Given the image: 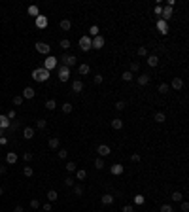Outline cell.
<instances>
[{
	"instance_id": "42",
	"label": "cell",
	"mask_w": 189,
	"mask_h": 212,
	"mask_svg": "<svg viewBox=\"0 0 189 212\" xmlns=\"http://www.w3.org/2000/svg\"><path fill=\"white\" fill-rule=\"evenodd\" d=\"M32 157H34V155H32L30 151H25V154H23V159H25V163H29V161H32Z\"/></svg>"
},
{
	"instance_id": "19",
	"label": "cell",
	"mask_w": 189,
	"mask_h": 212,
	"mask_svg": "<svg viewBox=\"0 0 189 212\" xmlns=\"http://www.w3.org/2000/svg\"><path fill=\"white\" fill-rule=\"evenodd\" d=\"M23 137H25L27 140L34 138V129H32V127H25V129H23Z\"/></svg>"
},
{
	"instance_id": "9",
	"label": "cell",
	"mask_w": 189,
	"mask_h": 212,
	"mask_svg": "<svg viewBox=\"0 0 189 212\" xmlns=\"http://www.w3.org/2000/svg\"><path fill=\"white\" fill-rule=\"evenodd\" d=\"M170 87H172V89H174V91H180V89H182V87H183V80H182V78H178V76H176V78L172 80Z\"/></svg>"
},
{
	"instance_id": "59",
	"label": "cell",
	"mask_w": 189,
	"mask_h": 212,
	"mask_svg": "<svg viewBox=\"0 0 189 212\" xmlns=\"http://www.w3.org/2000/svg\"><path fill=\"white\" fill-rule=\"evenodd\" d=\"M10 127H11V131H15V129H19V123H17V121H15V123H11V125H10Z\"/></svg>"
},
{
	"instance_id": "13",
	"label": "cell",
	"mask_w": 189,
	"mask_h": 212,
	"mask_svg": "<svg viewBox=\"0 0 189 212\" xmlns=\"http://www.w3.org/2000/svg\"><path fill=\"white\" fill-rule=\"evenodd\" d=\"M100 201H102V205H106V206H110L112 203H114V195H110V193H104L102 197H100Z\"/></svg>"
},
{
	"instance_id": "60",
	"label": "cell",
	"mask_w": 189,
	"mask_h": 212,
	"mask_svg": "<svg viewBox=\"0 0 189 212\" xmlns=\"http://www.w3.org/2000/svg\"><path fill=\"white\" fill-rule=\"evenodd\" d=\"M161 11H163V8H161V6L155 8V13H157V15H161Z\"/></svg>"
},
{
	"instance_id": "30",
	"label": "cell",
	"mask_w": 189,
	"mask_h": 212,
	"mask_svg": "<svg viewBox=\"0 0 189 212\" xmlns=\"http://www.w3.org/2000/svg\"><path fill=\"white\" fill-rule=\"evenodd\" d=\"M72 29V23L68 21V19H63L61 21V30H70Z\"/></svg>"
},
{
	"instance_id": "63",
	"label": "cell",
	"mask_w": 189,
	"mask_h": 212,
	"mask_svg": "<svg viewBox=\"0 0 189 212\" xmlns=\"http://www.w3.org/2000/svg\"><path fill=\"white\" fill-rule=\"evenodd\" d=\"M4 193V187H0V195H2Z\"/></svg>"
},
{
	"instance_id": "33",
	"label": "cell",
	"mask_w": 189,
	"mask_h": 212,
	"mask_svg": "<svg viewBox=\"0 0 189 212\" xmlns=\"http://www.w3.org/2000/svg\"><path fill=\"white\" fill-rule=\"evenodd\" d=\"M46 108L47 110H55V108H57V102H55L53 99H49V101H46Z\"/></svg>"
},
{
	"instance_id": "52",
	"label": "cell",
	"mask_w": 189,
	"mask_h": 212,
	"mask_svg": "<svg viewBox=\"0 0 189 212\" xmlns=\"http://www.w3.org/2000/svg\"><path fill=\"white\" fill-rule=\"evenodd\" d=\"M66 155H68V151L64 150V148H61V150H59V157H61V159H66Z\"/></svg>"
},
{
	"instance_id": "3",
	"label": "cell",
	"mask_w": 189,
	"mask_h": 212,
	"mask_svg": "<svg viewBox=\"0 0 189 212\" xmlns=\"http://www.w3.org/2000/svg\"><path fill=\"white\" fill-rule=\"evenodd\" d=\"M79 49H82V51L93 49V47H91V38H89V36H82V38H79Z\"/></svg>"
},
{
	"instance_id": "58",
	"label": "cell",
	"mask_w": 189,
	"mask_h": 212,
	"mask_svg": "<svg viewBox=\"0 0 189 212\" xmlns=\"http://www.w3.org/2000/svg\"><path fill=\"white\" fill-rule=\"evenodd\" d=\"M13 212H25V208H23L21 205H17V206H15V208H13Z\"/></svg>"
},
{
	"instance_id": "26",
	"label": "cell",
	"mask_w": 189,
	"mask_h": 212,
	"mask_svg": "<svg viewBox=\"0 0 189 212\" xmlns=\"http://www.w3.org/2000/svg\"><path fill=\"white\" fill-rule=\"evenodd\" d=\"M148 65L150 66H157L159 65V57L157 55H150V57H148Z\"/></svg>"
},
{
	"instance_id": "8",
	"label": "cell",
	"mask_w": 189,
	"mask_h": 212,
	"mask_svg": "<svg viewBox=\"0 0 189 212\" xmlns=\"http://www.w3.org/2000/svg\"><path fill=\"white\" fill-rule=\"evenodd\" d=\"M96 151H98V155H100V157H106V155H110V154H112L110 146H106V144H100V146L96 148Z\"/></svg>"
},
{
	"instance_id": "32",
	"label": "cell",
	"mask_w": 189,
	"mask_h": 212,
	"mask_svg": "<svg viewBox=\"0 0 189 212\" xmlns=\"http://www.w3.org/2000/svg\"><path fill=\"white\" fill-rule=\"evenodd\" d=\"M76 176H78V180H85L87 178V170H83V169H79V170H76Z\"/></svg>"
},
{
	"instance_id": "38",
	"label": "cell",
	"mask_w": 189,
	"mask_h": 212,
	"mask_svg": "<svg viewBox=\"0 0 189 212\" xmlns=\"http://www.w3.org/2000/svg\"><path fill=\"white\" fill-rule=\"evenodd\" d=\"M23 174H25L27 178H30L32 174H34V170H32V167H25V169H23Z\"/></svg>"
},
{
	"instance_id": "20",
	"label": "cell",
	"mask_w": 189,
	"mask_h": 212,
	"mask_svg": "<svg viewBox=\"0 0 189 212\" xmlns=\"http://www.w3.org/2000/svg\"><path fill=\"white\" fill-rule=\"evenodd\" d=\"M47 144H49V148H51V150H57V148H59V144H61V140H59V137H51Z\"/></svg>"
},
{
	"instance_id": "18",
	"label": "cell",
	"mask_w": 189,
	"mask_h": 212,
	"mask_svg": "<svg viewBox=\"0 0 189 212\" xmlns=\"http://www.w3.org/2000/svg\"><path fill=\"white\" fill-rule=\"evenodd\" d=\"M112 129H115V131H119V129H123V119H119V118H115V119H112Z\"/></svg>"
},
{
	"instance_id": "51",
	"label": "cell",
	"mask_w": 189,
	"mask_h": 212,
	"mask_svg": "<svg viewBox=\"0 0 189 212\" xmlns=\"http://www.w3.org/2000/svg\"><path fill=\"white\" fill-rule=\"evenodd\" d=\"M140 159H142V157H140L138 154H132V155H131V161H132V163H140Z\"/></svg>"
},
{
	"instance_id": "28",
	"label": "cell",
	"mask_w": 189,
	"mask_h": 212,
	"mask_svg": "<svg viewBox=\"0 0 189 212\" xmlns=\"http://www.w3.org/2000/svg\"><path fill=\"white\" fill-rule=\"evenodd\" d=\"M150 83V76L144 74V76H138V85H148Z\"/></svg>"
},
{
	"instance_id": "54",
	"label": "cell",
	"mask_w": 189,
	"mask_h": 212,
	"mask_svg": "<svg viewBox=\"0 0 189 212\" xmlns=\"http://www.w3.org/2000/svg\"><path fill=\"white\" fill-rule=\"evenodd\" d=\"M6 118L10 119V121H11V119H15V110H10V112L6 114Z\"/></svg>"
},
{
	"instance_id": "15",
	"label": "cell",
	"mask_w": 189,
	"mask_h": 212,
	"mask_svg": "<svg viewBox=\"0 0 189 212\" xmlns=\"http://www.w3.org/2000/svg\"><path fill=\"white\" fill-rule=\"evenodd\" d=\"M10 125H11V121L6 118V116H0V129H10Z\"/></svg>"
},
{
	"instance_id": "24",
	"label": "cell",
	"mask_w": 189,
	"mask_h": 212,
	"mask_svg": "<svg viewBox=\"0 0 189 212\" xmlns=\"http://www.w3.org/2000/svg\"><path fill=\"white\" fill-rule=\"evenodd\" d=\"M170 199H172V201H174V203H182V201H183V195L180 193V191H172Z\"/></svg>"
},
{
	"instance_id": "62",
	"label": "cell",
	"mask_w": 189,
	"mask_h": 212,
	"mask_svg": "<svg viewBox=\"0 0 189 212\" xmlns=\"http://www.w3.org/2000/svg\"><path fill=\"white\" fill-rule=\"evenodd\" d=\"M2 135H4V129H0V138H2Z\"/></svg>"
},
{
	"instance_id": "35",
	"label": "cell",
	"mask_w": 189,
	"mask_h": 212,
	"mask_svg": "<svg viewBox=\"0 0 189 212\" xmlns=\"http://www.w3.org/2000/svg\"><path fill=\"white\" fill-rule=\"evenodd\" d=\"M95 167H96V169H102V167H106V165H104V157H96V159H95Z\"/></svg>"
},
{
	"instance_id": "29",
	"label": "cell",
	"mask_w": 189,
	"mask_h": 212,
	"mask_svg": "<svg viewBox=\"0 0 189 212\" xmlns=\"http://www.w3.org/2000/svg\"><path fill=\"white\" fill-rule=\"evenodd\" d=\"M140 70V63L138 61H132L131 63V68H129V72H131V74H134V72H138Z\"/></svg>"
},
{
	"instance_id": "50",
	"label": "cell",
	"mask_w": 189,
	"mask_h": 212,
	"mask_svg": "<svg viewBox=\"0 0 189 212\" xmlns=\"http://www.w3.org/2000/svg\"><path fill=\"white\" fill-rule=\"evenodd\" d=\"M180 208H182V212H187V210H189V203H187V201H182Z\"/></svg>"
},
{
	"instance_id": "31",
	"label": "cell",
	"mask_w": 189,
	"mask_h": 212,
	"mask_svg": "<svg viewBox=\"0 0 189 212\" xmlns=\"http://www.w3.org/2000/svg\"><path fill=\"white\" fill-rule=\"evenodd\" d=\"M64 169H66L68 173H76V170H78V169H76V163H74V161H68L66 165H64Z\"/></svg>"
},
{
	"instance_id": "44",
	"label": "cell",
	"mask_w": 189,
	"mask_h": 212,
	"mask_svg": "<svg viewBox=\"0 0 189 212\" xmlns=\"http://www.w3.org/2000/svg\"><path fill=\"white\" fill-rule=\"evenodd\" d=\"M157 91H159V93H167V91H168V83H161Z\"/></svg>"
},
{
	"instance_id": "48",
	"label": "cell",
	"mask_w": 189,
	"mask_h": 212,
	"mask_svg": "<svg viewBox=\"0 0 189 212\" xmlns=\"http://www.w3.org/2000/svg\"><path fill=\"white\" fill-rule=\"evenodd\" d=\"M36 127H38V129H46V119H38V121H36Z\"/></svg>"
},
{
	"instance_id": "22",
	"label": "cell",
	"mask_w": 189,
	"mask_h": 212,
	"mask_svg": "<svg viewBox=\"0 0 189 212\" xmlns=\"http://www.w3.org/2000/svg\"><path fill=\"white\" fill-rule=\"evenodd\" d=\"M123 165H119V163H115L114 167H112V174H115V176H119V174H123Z\"/></svg>"
},
{
	"instance_id": "57",
	"label": "cell",
	"mask_w": 189,
	"mask_h": 212,
	"mask_svg": "<svg viewBox=\"0 0 189 212\" xmlns=\"http://www.w3.org/2000/svg\"><path fill=\"white\" fill-rule=\"evenodd\" d=\"M123 212H134V210H132L131 205H125V206H123Z\"/></svg>"
},
{
	"instance_id": "39",
	"label": "cell",
	"mask_w": 189,
	"mask_h": 212,
	"mask_svg": "<svg viewBox=\"0 0 189 212\" xmlns=\"http://www.w3.org/2000/svg\"><path fill=\"white\" fill-rule=\"evenodd\" d=\"M125 108H127V104H125V102H123V101H117V102H115V110H117V112L125 110Z\"/></svg>"
},
{
	"instance_id": "34",
	"label": "cell",
	"mask_w": 189,
	"mask_h": 212,
	"mask_svg": "<svg viewBox=\"0 0 189 212\" xmlns=\"http://www.w3.org/2000/svg\"><path fill=\"white\" fill-rule=\"evenodd\" d=\"M136 55H138V57H146V55H148V49L144 46H140L138 49H136Z\"/></svg>"
},
{
	"instance_id": "53",
	"label": "cell",
	"mask_w": 189,
	"mask_h": 212,
	"mask_svg": "<svg viewBox=\"0 0 189 212\" xmlns=\"http://www.w3.org/2000/svg\"><path fill=\"white\" fill-rule=\"evenodd\" d=\"M89 32L93 34V36H98V27H96V25H93V27L89 29Z\"/></svg>"
},
{
	"instance_id": "14",
	"label": "cell",
	"mask_w": 189,
	"mask_h": 212,
	"mask_svg": "<svg viewBox=\"0 0 189 212\" xmlns=\"http://www.w3.org/2000/svg\"><path fill=\"white\" fill-rule=\"evenodd\" d=\"M17 154H15V151H8V154H6V161L8 163H10V165H13V163H17Z\"/></svg>"
},
{
	"instance_id": "6",
	"label": "cell",
	"mask_w": 189,
	"mask_h": 212,
	"mask_svg": "<svg viewBox=\"0 0 189 212\" xmlns=\"http://www.w3.org/2000/svg\"><path fill=\"white\" fill-rule=\"evenodd\" d=\"M36 51H38V53H42V55H49L51 47L47 46L46 42H38V44H36Z\"/></svg>"
},
{
	"instance_id": "16",
	"label": "cell",
	"mask_w": 189,
	"mask_h": 212,
	"mask_svg": "<svg viewBox=\"0 0 189 212\" xmlns=\"http://www.w3.org/2000/svg\"><path fill=\"white\" fill-rule=\"evenodd\" d=\"M157 29H159V32H161V34H167V32H168V25H167V21H163V19H161V21H157Z\"/></svg>"
},
{
	"instance_id": "45",
	"label": "cell",
	"mask_w": 189,
	"mask_h": 212,
	"mask_svg": "<svg viewBox=\"0 0 189 212\" xmlns=\"http://www.w3.org/2000/svg\"><path fill=\"white\" fill-rule=\"evenodd\" d=\"M30 208H40V201H38V199H32V201H30Z\"/></svg>"
},
{
	"instance_id": "49",
	"label": "cell",
	"mask_w": 189,
	"mask_h": 212,
	"mask_svg": "<svg viewBox=\"0 0 189 212\" xmlns=\"http://www.w3.org/2000/svg\"><path fill=\"white\" fill-rule=\"evenodd\" d=\"M161 212H174L170 205H161Z\"/></svg>"
},
{
	"instance_id": "23",
	"label": "cell",
	"mask_w": 189,
	"mask_h": 212,
	"mask_svg": "<svg viewBox=\"0 0 189 212\" xmlns=\"http://www.w3.org/2000/svg\"><path fill=\"white\" fill-rule=\"evenodd\" d=\"M57 199H59V195H57V191H55V189L47 191V201H49V203H55Z\"/></svg>"
},
{
	"instance_id": "2",
	"label": "cell",
	"mask_w": 189,
	"mask_h": 212,
	"mask_svg": "<svg viewBox=\"0 0 189 212\" xmlns=\"http://www.w3.org/2000/svg\"><path fill=\"white\" fill-rule=\"evenodd\" d=\"M61 61H63V66H66V68H70V66H74L76 63H78V57H76L74 53L68 55V53H63L61 55Z\"/></svg>"
},
{
	"instance_id": "41",
	"label": "cell",
	"mask_w": 189,
	"mask_h": 212,
	"mask_svg": "<svg viewBox=\"0 0 189 212\" xmlns=\"http://www.w3.org/2000/svg\"><path fill=\"white\" fill-rule=\"evenodd\" d=\"M64 186H66V187H72V186H74V180H72V176H66V178H64Z\"/></svg>"
},
{
	"instance_id": "4",
	"label": "cell",
	"mask_w": 189,
	"mask_h": 212,
	"mask_svg": "<svg viewBox=\"0 0 189 212\" xmlns=\"http://www.w3.org/2000/svg\"><path fill=\"white\" fill-rule=\"evenodd\" d=\"M91 47H93V49H102V47H104V38L100 34L95 36V38L91 40Z\"/></svg>"
},
{
	"instance_id": "36",
	"label": "cell",
	"mask_w": 189,
	"mask_h": 212,
	"mask_svg": "<svg viewBox=\"0 0 189 212\" xmlns=\"http://www.w3.org/2000/svg\"><path fill=\"white\" fill-rule=\"evenodd\" d=\"M11 102H13V104H15V106H19V104H23V97H21V95H15V97H13V99H11Z\"/></svg>"
},
{
	"instance_id": "25",
	"label": "cell",
	"mask_w": 189,
	"mask_h": 212,
	"mask_svg": "<svg viewBox=\"0 0 189 212\" xmlns=\"http://www.w3.org/2000/svg\"><path fill=\"white\" fill-rule=\"evenodd\" d=\"M153 119H155V121H157V123H164V121H167V116H164L163 112H155Z\"/></svg>"
},
{
	"instance_id": "21",
	"label": "cell",
	"mask_w": 189,
	"mask_h": 212,
	"mask_svg": "<svg viewBox=\"0 0 189 212\" xmlns=\"http://www.w3.org/2000/svg\"><path fill=\"white\" fill-rule=\"evenodd\" d=\"M161 13H163V21H167V19H170V17H172V8L164 6V8H163V11H161Z\"/></svg>"
},
{
	"instance_id": "46",
	"label": "cell",
	"mask_w": 189,
	"mask_h": 212,
	"mask_svg": "<svg viewBox=\"0 0 189 212\" xmlns=\"http://www.w3.org/2000/svg\"><path fill=\"white\" fill-rule=\"evenodd\" d=\"M29 13L34 15V17H38V8H36V6H30V8H29Z\"/></svg>"
},
{
	"instance_id": "27",
	"label": "cell",
	"mask_w": 189,
	"mask_h": 212,
	"mask_svg": "<svg viewBox=\"0 0 189 212\" xmlns=\"http://www.w3.org/2000/svg\"><path fill=\"white\" fill-rule=\"evenodd\" d=\"M72 187H74V193L78 195V197H82V195H83V191H85V187H83L82 184H76V186H72Z\"/></svg>"
},
{
	"instance_id": "7",
	"label": "cell",
	"mask_w": 189,
	"mask_h": 212,
	"mask_svg": "<svg viewBox=\"0 0 189 212\" xmlns=\"http://www.w3.org/2000/svg\"><path fill=\"white\" fill-rule=\"evenodd\" d=\"M55 66H57V59L51 57V55H47L46 63H44V68H46V70H51V68H55Z\"/></svg>"
},
{
	"instance_id": "11",
	"label": "cell",
	"mask_w": 189,
	"mask_h": 212,
	"mask_svg": "<svg viewBox=\"0 0 189 212\" xmlns=\"http://www.w3.org/2000/svg\"><path fill=\"white\" fill-rule=\"evenodd\" d=\"M72 91H74V93H82L83 91V82L82 80H74V82H72Z\"/></svg>"
},
{
	"instance_id": "40",
	"label": "cell",
	"mask_w": 189,
	"mask_h": 212,
	"mask_svg": "<svg viewBox=\"0 0 189 212\" xmlns=\"http://www.w3.org/2000/svg\"><path fill=\"white\" fill-rule=\"evenodd\" d=\"M61 108H63V112H64V114H70V112H72V104H70V102H64V104H63Z\"/></svg>"
},
{
	"instance_id": "43",
	"label": "cell",
	"mask_w": 189,
	"mask_h": 212,
	"mask_svg": "<svg viewBox=\"0 0 189 212\" xmlns=\"http://www.w3.org/2000/svg\"><path fill=\"white\" fill-rule=\"evenodd\" d=\"M121 78L125 80V82H131V80H132V74H131V72L127 70V72H123V74H121Z\"/></svg>"
},
{
	"instance_id": "17",
	"label": "cell",
	"mask_w": 189,
	"mask_h": 212,
	"mask_svg": "<svg viewBox=\"0 0 189 212\" xmlns=\"http://www.w3.org/2000/svg\"><path fill=\"white\" fill-rule=\"evenodd\" d=\"M78 72H79L82 76H85V74H89V72H91V66L87 65V63H82V65L78 66Z\"/></svg>"
},
{
	"instance_id": "10",
	"label": "cell",
	"mask_w": 189,
	"mask_h": 212,
	"mask_svg": "<svg viewBox=\"0 0 189 212\" xmlns=\"http://www.w3.org/2000/svg\"><path fill=\"white\" fill-rule=\"evenodd\" d=\"M34 95H36V91L32 89V87H25V89H23V95H21V97H23V99H27V101H30V99H34Z\"/></svg>"
},
{
	"instance_id": "55",
	"label": "cell",
	"mask_w": 189,
	"mask_h": 212,
	"mask_svg": "<svg viewBox=\"0 0 189 212\" xmlns=\"http://www.w3.org/2000/svg\"><path fill=\"white\" fill-rule=\"evenodd\" d=\"M42 208H44V212H51V203H44Z\"/></svg>"
},
{
	"instance_id": "56",
	"label": "cell",
	"mask_w": 189,
	"mask_h": 212,
	"mask_svg": "<svg viewBox=\"0 0 189 212\" xmlns=\"http://www.w3.org/2000/svg\"><path fill=\"white\" fill-rule=\"evenodd\" d=\"M134 203H136V205H142V203H144V197H142V195H136V197H134Z\"/></svg>"
},
{
	"instance_id": "37",
	"label": "cell",
	"mask_w": 189,
	"mask_h": 212,
	"mask_svg": "<svg viewBox=\"0 0 189 212\" xmlns=\"http://www.w3.org/2000/svg\"><path fill=\"white\" fill-rule=\"evenodd\" d=\"M59 46H61V47H63V49H68V47H70V46H72V44H70V40H66V38H63V40H61V44H59Z\"/></svg>"
},
{
	"instance_id": "5",
	"label": "cell",
	"mask_w": 189,
	"mask_h": 212,
	"mask_svg": "<svg viewBox=\"0 0 189 212\" xmlns=\"http://www.w3.org/2000/svg\"><path fill=\"white\" fill-rule=\"evenodd\" d=\"M59 80H61V82H68V80H70V68L59 66Z\"/></svg>"
},
{
	"instance_id": "61",
	"label": "cell",
	"mask_w": 189,
	"mask_h": 212,
	"mask_svg": "<svg viewBox=\"0 0 189 212\" xmlns=\"http://www.w3.org/2000/svg\"><path fill=\"white\" fill-rule=\"evenodd\" d=\"M6 170H8L6 167H2V165H0V174H6Z\"/></svg>"
},
{
	"instance_id": "12",
	"label": "cell",
	"mask_w": 189,
	"mask_h": 212,
	"mask_svg": "<svg viewBox=\"0 0 189 212\" xmlns=\"http://www.w3.org/2000/svg\"><path fill=\"white\" fill-rule=\"evenodd\" d=\"M36 27H38V29H46L47 27V17L38 15V17H36Z\"/></svg>"
},
{
	"instance_id": "47",
	"label": "cell",
	"mask_w": 189,
	"mask_h": 212,
	"mask_svg": "<svg viewBox=\"0 0 189 212\" xmlns=\"http://www.w3.org/2000/svg\"><path fill=\"white\" fill-rule=\"evenodd\" d=\"M93 82L96 83V85H100V83H102V74H95V78H93Z\"/></svg>"
},
{
	"instance_id": "1",
	"label": "cell",
	"mask_w": 189,
	"mask_h": 212,
	"mask_svg": "<svg viewBox=\"0 0 189 212\" xmlns=\"http://www.w3.org/2000/svg\"><path fill=\"white\" fill-rule=\"evenodd\" d=\"M32 80H34V82H47V80H49V70H46L42 66V68H36V70H32Z\"/></svg>"
}]
</instances>
